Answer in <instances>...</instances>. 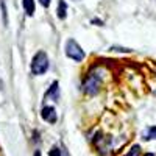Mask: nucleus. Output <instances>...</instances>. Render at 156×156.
<instances>
[{
	"mask_svg": "<svg viewBox=\"0 0 156 156\" xmlns=\"http://www.w3.org/2000/svg\"><path fill=\"white\" fill-rule=\"evenodd\" d=\"M31 73L33 75H44L48 70V56L44 50H39L31 59Z\"/></svg>",
	"mask_w": 156,
	"mask_h": 156,
	"instance_id": "1",
	"label": "nucleus"
},
{
	"mask_svg": "<svg viewBox=\"0 0 156 156\" xmlns=\"http://www.w3.org/2000/svg\"><path fill=\"white\" fill-rule=\"evenodd\" d=\"M66 56L67 58H70V59H73V61H83L84 59V50L80 47V44H78L75 39H72V37H69L67 41H66Z\"/></svg>",
	"mask_w": 156,
	"mask_h": 156,
	"instance_id": "2",
	"label": "nucleus"
},
{
	"mask_svg": "<svg viewBox=\"0 0 156 156\" xmlns=\"http://www.w3.org/2000/svg\"><path fill=\"white\" fill-rule=\"evenodd\" d=\"M101 84V76L95 72L89 73L86 78H84V83H83V90L89 95H94L98 92V87Z\"/></svg>",
	"mask_w": 156,
	"mask_h": 156,
	"instance_id": "3",
	"label": "nucleus"
},
{
	"mask_svg": "<svg viewBox=\"0 0 156 156\" xmlns=\"http://www.w3.org/2000/svg\"><path fill=\"white\" fill-rule=\"evenodd\" d=\"M41 117L48 122V123H55L58 120V115H56V109L53 106H44L42 111H41Z\"/></svg>",
	"mask_w": 156,
	"mask_h": 156,
	"instance_id": "4",
	"label": "nucleus"
},
{
	"mask_svg": "<svg viewBox=\"0 0 156 156\" xmlns=\"http://www.w3.org/2000/svg\"><path fill=\"white\" fill-rule=\"evenodd\" d=\"M44 97H45V98L51 97L53 100H58V97H59V84H58V81H53V83H51V86L48 87V90L45 92Z\"/></svg>",
	"mask_w": 156,
	"mask_h": 156,
	"instance_id": "5",
	"label": "nucleus"
},
{
	"mask_svg": "<svg viewBox=\"0 0 156 156\" xmlns=\"http://www.w3.org/2000/svg\"><path fill=\"white\" fill-rule=\"evenodd\" d=\"M56 14H58L59 19H66V16H67V5H66V2H64V0H59V2H58Z\"/></svg>",
	"mask_w": 156,
	"mask_h": 156,
	"instance_id": "6",
	"label": "nucleus"
},
{
	"mask_svg": "<svg viewBox=\"0 0 156 156\" xmlns=\"http://www.w3.org/2000/svg\"><path fill=\"white\" fill-rule=\"evenodd\" d=\"M23 9L27 12V16L34 14V0H23Z\"/></svg>",
	"mask_w": 156,
	"mask_h": 156,
	"instance_id": "7",
	"label": "nucleus"
},
{
	"mask_svg": "<svg viewBox=\"0 0 156 156\" xmlns=\"http://www.w3.org/2000/svg\"><path fill=\"white\" fill-rule=\"evenodd\" d=\"M0 9H2V20H3V25L6 27V25H8V11H6L5 0H0Z\"/></svg>",
	"mask_w": 156,
	"mask_h": 156,
	"instance_id": "8",
	"label": "nucleus"
},
{
	"mask_svg": "<svg viewBox=\"0 0 156 156\" xmlns=\"http://www.w3.org/2000/svg\"><path fill=\"white\" fill-rule=\"evenodd\" d=\"M139 154H140V147L139 145H133L131 150H129L125 156H139Z\"/></svg>",
	"mask_w": 156,
	"mask_h": 156,
	"instance_id": "9",
	"label": "nucleus"
},
{
	"mask_svg": "<svg viewBox=\"0 0 156 156\" xmlns=\"http://www.w3.org/2000/svg\"><path fill=\"white\" fill-rule=\"evenodd\" d=\"M145 139H156V126H150V128H148Z\"/></svg>",
	"mask_w": 156,
	"mask_h": 156,
	"instance_id": "10",
	"label": "nucleus"
},
{
	"mask_svg": "<svg viewBox=\"0 0 156 156\" xmlns=\"http://www.w3.org/2000/svg\"><path fill=\"white\" fill-rule=\"evenodd\" d=\"M50 156H61V150L55 145V147H51V150H50Z\"/></svg>",
	"mask_w": 156,
	"mask_h": 156,
	"instance_id": "11",
	"label": "nucleus"
},
{
	"mask_svg": "<svg viewBox=\"0 0 156 156\" xmlns=\"http://www.w3.org/2000/svg\"><path fill=\"white\" fill-rule=\"evenodd\" d=\"M50 2H51V0H39V3H41L44 8H48L50 6Z\"/></svg>",
	"mask_w": 156,
	"mask_h": 156,
	"instance_id": "12",
	"label": "nucleus"
},
{
	"mask_svg": "<svg viewBox=\"0 0 156 156\" xmlns=\"http://www.w3.org/2000/svg\"><path fill=\"white\" fill-rule=\"evenodd\" d=\"M34 156H41V151H34Z\"/></svg>",
	"mask_w": 156,
	"mask_h": 156,
	"instance_id": "13",
	"label": "nucleus"
},
{
	"mask_svg": "<svg viewBox=\"0 0 156 156\" xmlns=\"http://www.w3.org/2000/svg\"><path fill=\"white\" fill-rule=\"evenodd\" d=\"M145 156H154V154H153V153H147Z\"/></svg>",
	"mask_w": 156,
	"mask_h": 156,
	"instance_id": "14",
	"label": "nucleus"
}]
</instances>
